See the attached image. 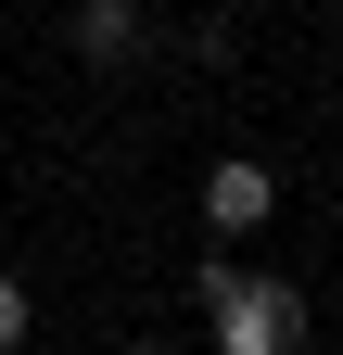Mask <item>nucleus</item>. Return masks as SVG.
I'll list each match as a JSON object with an SVG mask.
<instances>
[{
	"label": "nucleus",
	"instance_id": "nucleus-1",
	"mask_svg": "<svg viewBox=\"0 0 343 355\" xmlns=\"http://www.w3.org/2000/svg\"><path fill=\"white\" fill-rule=\"evenodd\" d=\"M203 318H217V355H292L306 343V292L280 266H191Z\"/></svg>",
	"mask_w": 343,
	"mask_h": 355
},
{
	"label": "nucleus",
	"instance_id": "nucleus-2",
	"mask_svg": "<svg viewBox=\"0 0 343 355\" xmlns=\"http://www.w3.org/2000/svg\"><path fill=\"white\" fill-rule=\"evenodd\" d=\"M267 203H280V178L254 165V153H217V165H203V229H217V241L267 229Z\"/></svg>",
	"mask_w": 343,
	"mask_h": 355
},
{
	"label": "nucleus",
	"instance_id": "nucleus-3",
	"mask_svg": "<svg viewBox=\"0 0 343 355\" xmlns=\"http://www.w3.org/2000/svg\"><path fill=\"white\" fill-rule=\"evenodd\" d=\"M64 38H76V64H140V0H76V13H64Z\"/></svg>",
	"mask_w": 343,
	"mask_h": 355
},
{
	"label": "nucleus",
	"instance_id": "nucleus-4",
	"mask_svg": "<svg viewBox=\"0 0 343 355\" xmlns=\"http://www.w3.org/2000/svg\"><path fill=\"white\" fill-rule=\"evenodd\" d=\"M13 343H26V279L0 266V355H13Z\"/></svg>",
	"mask_w": 343,
	"mask_h": 355
},
{
	"label": "nucleus",
	"instance_id": "nucleus-5",
	"mask_svg": "<svg viewBox=\"0 0 343 355\" xmlns=\"http://www.w3.org/2000/svg\"><path fill=\"white\" fill-rule=\"evenodd\" d=\"M127 355H165V343H127Z\"/></svg>",
	"mask_w": 343,
	"mask_h": 355
},
{
	"label": "nucleus",
	"instance_id": "nucleus-6",
	"mask_svg": "<svg viewBox=\"0 0 343 355\" xmlns=\"http://www.w3.org/2000/svg\"><path fill=\"white\" fill-rule=\"evenodd\" d=\"M13 355H26V343H13Z\"/></svg>",
	"mask_w": 343,
	"mask_h": 355
}]
</instances>
